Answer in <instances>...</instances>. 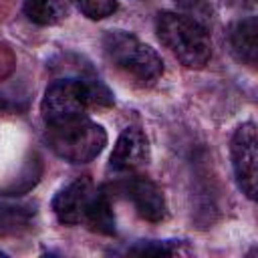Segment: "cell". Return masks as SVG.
<instances>
[{"label": "cell", "mask_w": 258, "mask_h": 258, "mask_svg": "<svg viewBox=\"0 0 258 258\" xmlns=\"http://www.w3.org/2000/svg\"><path fill=\"white\" fill-rule=\"evenodd\" d=\"M103 54L113 69L141 89L153 87L165 73L159 52L127 30H107L103 34Z\"/></svg>", "instance_id": "7a4b0ae2"}, {"label": "cell", "mask_w": 258, "mask_h": 258, "mask_svg": "<svg viewBox=\"0 0 258 258\" xmlns=\"http://www.w3.org/2000/svg\"><path fill=\"white\" fill-rule=\"evenodd\" d=\"M113 105V93L99 79L67 77L52 81L40 101V115L46 125L85 117L91 107Z\"/></svg>", "instance_id": "6da1fadb"}, {"label": "cell", "mask_w": 258, "mask_h": 258, "mask_svg": "<svg viewBox=\"0 0 258 258\" xmlns=\"http://www.w3.org/2000/svg\"><path fill=\"white\" fill-rule=\"evenodd\" d=\"M109 194L123 196L127 202H131L137 216L147 220V222L157 224V222H163L167 218L165 196H163L161 187L155 181H151L149 177H143V175L121 177L119 181L113 183Z\"/></svg>", "instance_id": "8992f818"}, {"label": "cell", "mask_w": 258, "mask_h": 258, "mask_svg": "<svg viewBox=\"0 0 258 258\" xmlns=\"http://www.w3.org/2000/svg\"><path fill=\"white\" fill-rule=\"evenodd\" d=\"M230 159L236 183L248 200H256V177H258V135L252 121H244L234 129L230 139Z\"/></svg>", "instance_id": "5b68a950"}, {"label": "cell", "mask_w": 258, "mask_h": 258, "mask_svg": "<svg viewBox=\"0 0 258 258\" xmlns=\"http://www.w3.org/2000/svg\"><path fill=\"white\" fill-rule=\"evenodd\" d=\"M24 214L18 208H0V232L4 230H12L18 220H22Z\"/></svg>", "instance_id": "5bb4252c"}, {"label": "cell", "mask_w": 258, "mask_h": 258, "mask_svg": "<svg viewBox=\"0 0 258 258\" xmlns=\"http://www.w3.org/2000/svg\"><path fill=\"white\" fill-rule=\"evenodd\" d=\"M46 147L62 161L83 165L101 155L107 145V131L93 119L77 117L71 121L50 123L42 135Z\"/></svg>", "instance_id": "277c9868"}, {"label": "cell", "mask_w": 258, "mask_h": 258, "mask_svg": "<svg viewBox=\"0 0 258 258\" xmlns=\"http://www.w3.org/2000/svg\"><path fill=\"white\" fill-rule=\"evenodd\" d=\"M81 14L91 20H103L117 12V0H69Z\"/></svg>", "instance_id": "7c38bea8"}, {"label": "cell", "mask_w": 258, "mask_h": 258, "mask_svg": "<svg viewBox=\"0 0 258 258\" xmlns=\"http://www.w3.org/2000/svg\"><path fill=\"white\" fill-rule=\"evenodd\" d=\"M0 256H4V252H2V250H0Z\"/></svg>", "instance_id": "9a60e30c"}, {"label": "cell", "mask_w": 258, "mask_h": 258, "mask_svg": "<svg viewBox=\"0 0 258 258\" xmlns=\"http://www.w3.org/2000/svg\"><path fill=\"white\" fill-rule=\"evenodd\" d=\"M151 151H149V139L145 131L137 125L125 127L109 155V167L117 173H129L149 163Z\"/></svg>", "instance_id": "ba28073f"}, {"label": "cell", "mask_w": 258, "mask_h": 258, "mask_svg": "<svg viewBox=\"0 0 258 258\" xmlns=\"http://www.w3.org/2000/svg\"><path fill=\"white\" fill-rule=\"evenodd\" d=\"M83 226L89 228L95 234H101V236H115V232H117L115 214H113L111 194H109L107 187H97Z\"/></svg>", "instance_id": "30bf717a"}, {"label": "cell", "mask_w": 258, "mask_h": 258, "mask_svg": "<svg viewBox=\"0 0 258 258\" xmlns=\"http://www.w3.org/2000/svg\"><path fill=\"white\" fill-rule=\"evenodd\" d=\"M228 42L232 54L250 69L256 67V52H258V18L246 16L230 26Z\"/></svg>", "instance_id": "9c48e42d"}, {"label": "cell", "mask_w": 258, "mask_h": 258, "mask_svg": "<svg viewBox=\"0 0 258 258\" xmlns=\"http://www.w3.org/2000/svg\"><path fill=\"white\" fill-rule=\"evenodd\" d=\"M155 32L159 42L185 67L204 69L212 58V40L206 24L196 18L163 10L155 18Z\"/></svg>", "instance_id": "3957f363"}, {"label": "cell", "mask_w": 258, "mask_h": 258, "mask_svg": "<svg viewBox=\"0 0 258 258\" xmlns=\"http://www.w3.org/2000/svg\"><path fill=\"white\" fill-rule=\"evenodd\" d=\"M24 16L38 26H54L69 18V0H22Z\"/></svg>", "instance_id": "8fae6325"}, {"label": "cell", "mask_w": 258, "mask_h": 258, "mask_svg": "<svg viewBox=\"0 0 258 258\" xmlns=\"http://www.w3.org/2000/svg\"><path fill=\"white\" fill-rule=\"evenodd\" d=\"M181 248L179 240H147L137 242L127 248V254H153V256H173Z\"/></svg>", "instance_id": "4fadbf2b"}, {"label": "cell", "mask_w": 258, "mask_h": 258, "mask_svg": "<svg viewBox=\"0 0 258 258\" xmlns=\"http://www.w3.org/2000/svg\"><path fill=\"white\" fill-rule=\"evenodd\" d=\"M95 191H97V187L89 175L75 177L73 181L62 185L50 202V208H52L56 220L67 226H81L85 222V216L89 212Z\"/></svg>", "instance_id": "52a82bcc"}]
</instances>
